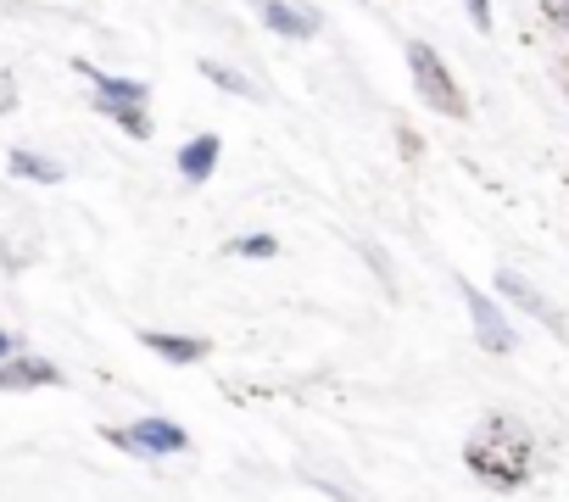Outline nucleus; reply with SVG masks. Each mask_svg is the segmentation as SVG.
Masks as SVG:
<instances>
[{"mask_svg": "<svg viewBox=\"0 0 569 502\" xmlns=\"http://www.w3.org/2000/svg\"><path fill=\"white\" fill-rule=\"evenodd\" d=\"M12 101H18V90H12V79L0 73V112H12Z\"/></svg>", "mask_w": 569, "mask_h": 502, "instance_id": "dca6fc26", "label": "nucleus"}, {"mask_svg": "<svg viewBox=\"0 0 569 502\" xmlns=\"http://www.w3.org/2000/svg\"><path fill=\"white\" fill-rule=\"evenodd\" d=\"M7 352H12V335H7V330H0V358H7Z\"/></svg>", "mask_w": 569, "mask_h": 502, "instance_id": "f3484780", "label": "nucleus"}, {"mask_svg": "<svg viewBox=\"0 0 569 502\" xmlns=\"http://www.w3.org/2000/svg\"><path fill=\"white\" fill-rule=\"evenodd\" d=\"M497 285H502V291H508V297H513L519 308H530L536 319H552V308H547V302H541V297H536V291H530L525 280H519V274H508V269H502V280H497Z\"/></svg>", "mask_w": 569, "mask_h": 502, "instance_id": "9b49d317", "label": "nucleus"}, {"mask_svg": "<svg viewBox=\"0 0 569 502\" xmlns=\"http://www.w3.org/2000/svg\"><path fill=\"white\" fill-rule=\"evenodd\" d=\"M212 168H218V134H201V140H190L179 151V173L184 179H207Z\"/></svg>", "mask_w": 569, "mask_h": 502, "instance_id": "1a4fd4ad", "label": "nucleus"}, {"mask_svg": "<svg viewBox=\"0 0 569 502\" xmlns=\"http://www.w3.org/2000/svg\"><path fill=\"white\" fill-rule=\"evenodd\" d=\"M112 118H118V123H123L134 140H146V134H151V123H146V112H140V107H118Z\"/></svg>", "mask_w": 569, "mask_h": 502, "instance_id": "4468645a", "label": "nucleus"}, {"mask_svg": "<svg viewBox=\"0 0 569 502\" xmlns=\"http://www.w3.org/2000/svg\"><path fill=\"white\" fill-rule=\"evenodd\" d=\"M12 173L18 179H40V184H57L62 179V168L51 157H34V151H12Z\"/></svg>", "mask_w": 569, "mask_h": 502, "instance_id": "9d476101", "label": "nucleus"}, {"mask_svg": "<svg viewBox=\"0 0 569 502\" xmlns=\"http://www.w3.org/2000/svg\"><path fill=\"white\" fill-rule=\"evenodd\" d=\"M234 251H240V258H273L279 240L273 234H246V240H234Z\"/></svg>", "mask_w": 569, "mask_h": 502, "instance_id": "ddd939ff", "label": "nucleus"}, {"mask_svg": "<svg viewBox=\"0 0 569 502\" xmlns=\"http://www.w3.org/2000/svg\"><path fill=\"white\" fill-rule=\"evenodd\" d=\"M107 435H112L118 446H129V452H151V458H157V452H184V441H190L173 419H134L129 430H107Z\"/></svg>", "mask_w": 569, "mask_h": 502, "instance_id": "7ed1b4c3", "label": "nucleus"}, {"mask_svg": "<svg viewBox=\"0 0 569 502\" xmlns=\"http://www.w3.org/2000/svg\"><path fill=\"white\" fill-rule=\"evenodd\" d=\"M469 469L491 485H519L530 469V430L519 419H486L469 441Z\"/></svg>", "mask_w": 569, "mask_h": 502, "instance_id": "f257e3e1", "label": "nucleus"}, {"mask_svg": "<svg viewBox=\"0 0 569 502\" xmlns=\"http://www.w3.org/2000/svg\"><path fill=\"white\" fill-rule=\"evenodd\" d=\"M257 12H262V23H268L273 34H284V40H308V34L319 29V12L284 7V0H257Z\"/></svg>", "mask_w": 569, "mask_h": 502, "instance_id": "39448f33", "label": "nucleus"}, {"mask_svg": "<svg viewBox=\"0 0 569 502\" xmlns=\"http://www.w3.org/2000/svg\"><path fill=\"white\" fill-rule=\"evenodd\" d=\"M79 73L96 84V96H101L107 112H118V107H140V101H146V84H134V79H112V73H96V68H79Z\"/></svg>", "mask_w": 569, "mask_h": 502, "instance_id": "423d86ee", "label": "nucleus"}, {"mask_svg": "<svg viewBox=\"0 0 569 502\" xmlns=\"http://www.w3.org/2000/svg\"><path fill=\"white\" fill-rule=\"evenodd\" d=\"M408 68H413V84H419V96L436 107V112H447V118H463V96H458V84H452V73H447V62L425 46V40H413L408 46Z\"/></svg>", "mask_w": 569, "mask_h": 502, "instance_id": "f03ea898", "label": "nucleus"}, {"mask_svg": "<svg viewBox=\"0 0 569 502\" xmlns=\"http://www.w3.org/2000/svg\"><path fill=\"white\" fill-rule=\"evenodd\" d=\"M57 380L62 374L51 363H40V358H18V363L0 369V391H34V385H57Z\"/></svg>", "mask_w": 569, "mask_h": 502, "instance_id": "0eeeda50", "label": "nucleus"}, {"mask_svg": "<svg viewBox=\"0 0 569 502\" xmlns=\"http://www.w3.org/2000/svg\"><path fill=\"white\" fill-rule=\"evenodd\" d=\"M463 7H469L475 29H491V7H486V0H463Z\"/></svg>", "mask_w": 569, "mask_h": 502, "instance_id": "2eb2a0df", "label": "nucleus"}, {"mask_svg": "<svg viewBox=\"0 0 569 502\" xmlns=\"http://www.w3.org/2000/svg\"><path fill=\"white\" fill-rule=\"evenodd\" d=\"M201 73H207L212 84H223L229 96H246V101H257V84H251V79H240V73H229V68H218V62H201Z\"/></svg>", "mask_w": 569, "mask_h": 502, "instance_id": "f8f14e48", "label": "nucleus"}, {"mask_svg": "<svg viewBox=\"0 0 569 502\" xmlns=\"http://www.w3.org/2000/svg\"><path fill=\"white\" fill-rule=\"evenodd\" d=\"M463 302H469V319H475L480 347H486V352H508V347H513V330H508V319L497 313V302H486L475 285H463Z\"/></svg>", "mask_w": 569, "mask_h": 502, "instance_id": "20e7f679", "label": "nucleus"}, {"mask_svg": "<svg viewBox=\"0 0 569 502\" xmlns=\"http://www.w3.org/2000/svg\"><path fill=\"white\" fill-rule=\"evenodd\" d=\"M146 347L157 358H168V363H201L207 358V341H196V335H162V330H151Z\"/></svg>", "mask_w": 569, "mask_h": 502, "instance_id": "6e6552de", "label": "nucleus"}]
</instances>
